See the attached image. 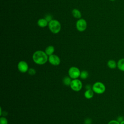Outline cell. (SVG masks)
Returning <instances> with one entry per match:
<instances>
[{
	"mask_svg": "<svg viewBox=\"0 0 124 124\" xmlns=\"http://www.w3.org/2000/svg\"><path fill=\"white\" fill-rule=\"evenodd\" d=\"M48 21L45 18H40L37 21V24L40 27H45L47 25Z\"/></svg>",
	"mask_w": 124,
	"mask_h": 124,
	"instance_id": "4fadbf2b",
	"label": "cell"
},
{
	"mask_svg": "<svg viewBox=\"0 0 124 124\" xmlns=\"http://www.w3.org/2000/svg\"><path fill=\"white\" fill-rule=\"evenodd\" d=\"M48 22H49L52 19V16H50V15H47L45 16V18Z\"/></svg>",
	"mask_w": 124,
	"mask_h": 124,
	"instance_id": "ffe728a7",
	"label": "cell"
},
{
	"mask_svg": "<svg viewBox=\"0 0 124 124\" xmlns=\"http://www.w3.org/2000/svg\"><path fill=\"white\" fill-rule=\"evenodd\" d=\"M93 94H94V92L93 91L92 89L87 90L85 92L84 94V96L87 99H91V98H92L93 96Z\"/></svg>",
	"mask_w": 124,
	"mask_h": 124,
	"instance_id": "30bf717a",
	"label": "cell"
},
{
	"mask_svg": "<svg viewBox=\"0 0 124 124\" xmlns=\"http://www.w3.org/2000/svg\"><path fill=\"white\" fill-rule=\"evenodd\" d=\"M117 120L120 123L121 122H122V121H123V120H124L123 117H122V116H119V117H118Z\"/></svg>",
	"mask_w": 124,
	"mask_h": 124,
	"instance_id": "7402d4cb",
	"label": "cell"
},
{
	"mask_svg": "<svg viewBox=\"0 0 124 124\" xmlns=\"http://www.w3.org/2000/svg\"><path fill=\"white\" fill-rule=\"evenodd\" d=\"M48 55L45 52L42 50H37L35 51L32 55L33 62L39 65L45 64L48 61Z\"/></svg>",
	"mask_w": 124,
	"mask_h": 124,
	"instance_id": "6da1fadb",
	"label": "cell"
},
{
	"mask_svg": "<svg viewBox=\"0 0 124 124\" xmlns=\"http://www.w3.org/2000/svg\"><path fill=\"white\" fill-rule=\"evenodd\" d=\"M92 123V121L90 119H87L85 121V124H91Z\"/></svg>",
	"mask_w": 124,
	"mask_h": 124,
	"instance_id": "44dd1931",
	"label": "cell"
},
{
	"mask_svg": "<svg viewBox=\"0 0 124 124\" xmlns=\"http://www.w3.org/2000/svg\"><path fill=\"white\" fill-rule=\"evenodd\" d=\"M117 68L121 71L124 72V58L120 59L117 62Z\"/></svg>",
	"mask_w": 124,
	"mask_h": 124,
	"instance_id": "7c38bea8",
	"label": "cell"
},
{
	"mask_svg": "<svg viewBox=\"0 0 124 124\" xmlns=\"http://www.w3.org/2000/svg\"><path fill=\"white\" fill-rule=\"evenodd\" d=\"M48 61L51 64L54 66L59 65L61 62L60 58L57 55L55 54H52L50 56H49Z\"/></svg>",
	"mask_w": 124,
	"mask_h": 124,
	"instance_id": "ba28073f",
	"label": "cell"
},
{
	"mask_svg": "<svg viewBox=\"0 0 124 124\" xmlns=\"http://www.w3.org/2000/svg\"><path fill=\"white\" fill-rule=\"evenodd\" d=\"M92 90L94 93L97 94H102L106 91V86L102 82L97 81L93 84Z\"/></svg>",
	"mask_w": 124,
	"mask_h": 124,
	"instance_id": "3957f363",
	"label": "cell"
},
{
	"mask_svg": "<svg viewBox=\"0 0 124 124\" xmlns=\"http://www.w3.org/2000/svg\"><path fill=\"white\" fill-rule=\"evenodd\" d=\"M54 50H55V48L53 46H49L46 47L45 52L49 56L53 54Z\"/></svg>",
	"mask_w": 124,
	"mask_h": 124,
	"instance_id": "8fae6325",
	"label": "cell"
},
{
	"mask_svg": "<svg viewBox=\"0 0 124 124\" xmlns=\"http://www.w3.org/2000/svg\"><path fill=\"white\" fill-rule=\"evenodd\" d=\"M28 73L30 75L33 76L36 74V70L32 68H29L28 70Z\"/></svg>",
	"mask_w": 124,
	"mask_h": 124,
	"instance_id": "e0dca14e",
	"label": "cell"
},
{
	"mask_svg": "<svg viewBox=\"0 0 124 124\" xmlns=\"http://www.w3.org/2000/svg\"><path fill=\"white\" fill-rule=\"evenodd\" d=\"M120 123V124H124V120L122 121Z\"/></svg>",
	"mask_w": 124,
	"mask_h": 124,
	"instance_id": "cb8c5ba5",
	"label": "cell"
},
{
	"mask_svg": "<svg viewBox=\"0 0 124 124\" xmlns=\"http://www.w3.org/2000/svg\"><path fill=\"white\" fill-rule=\"evenodd\" d=\"M107 65L110 69H114L117 67V62L113 60H109L107 62Z\"/></svg>",
	"mask_w": 124,
	"mask_h": 124,
	"instance_id": "9c48e42d",
	"label": "cell"
},
{
	"mask_svg": "<svg viewBox=\"0 0 124 124\" xmlns=\"http://www.w3.org/2000/svg\"><path fill=\"white\" fill-rule=\"evenodd\" d=\"M72 15L74 17L77 18H79L81 16V14L80 12L76 9H74L72 11Z\"/></svg>",
	"mask_w": 124,
	"mask_h": 124,
	"instance_id": "9a60e30c",
	"label": "cell"
},
{
	"mask_svg": "<svg viewBox=\"0 0 124 124\" xmlns=\"http://www.w3.org/2000/svg\"><path fill=\"white\" fill-rule=\"evenodd\" d=\"M17 68L20 72L25 73L28 72L29 66L26 62L24 61H21L17 64Z\"/></svg>",
	"mask_w": 124,
	"mask_h": 124,
	"instance_id": "52a82bcc",
	"label": "cell"
},
{
	"mask_svg": "<svg viewBox=\"0 0 124 124\" xmlns=\"http://www.w3.org/2000/svg\"><path fill=\"white\" fill-rule=\"evenodd\" d=\"M71 79L72 78L70 77H65L62 79L63 84L66 86H70L72 81Z\"/></svg>",
	"mask_w": 124,
	"mask_h": 124,
	"instance_id": "5bb4252c",
	"label": "cell"
},
{
	"mask_svg": "<svg viewBox=\"0 0 124 124\" xmlns=\"http://www.w3.org/2000/svg\"><path fill=\"white\" fill-rule=\"evenodd\" d=\"M89 76V73L86 70H83L80 72V78L82 79H86Z\"/></svg>",
	"mask_w": 124,
	"mask_h": 124,
	"instance_id": "2e32d148",
	"label": "cell"
},
{
	"mask_svg": "<svg viewBox=\"0 0 124 124\" xmlns=\"http://www.w3.org/2000/svg\"><path fill=\"white\" fill-rule=\"evenodd\" d=\"M0 124H8V120L4 117H1L0 118Z\"/></svg>",
	"mask_w": 124,
	"mask_h": 124,
	"instance_id": "ac0fdd59",
	"label": "cell"
},
{
	"mask_svg": "<svg viewBox=\"0 0 124 124\" xmlns=\"http://www.w3.org/2000/svg\"><path fill=\"white\" fill-rule=\"evenodd\" d=\"M86 88L87 90H88V89H92V87L91 88V87L90 85H87V86H86Z\"/></svg>",
	"mask_w": 124,
	"mask_h": 124,
	"instance_id": "603a6c76",
	"label": "cell"
},
{
	"mask_svg": "<svg viewBox=\"0 0 124 124\" xmlns=\"http://www.w3.org/2000/svg\"><path fill=\"white\" fill-rule=\"evenodd\" d=\"M80 71L79 69L75 66L71 67L68 70V75L72 79H77L80 77Z\"/></svg>",
	"mask_w": 124,
	"mask_h": 124,
	"instance_id": "277c9868",
	"label": "cell"
},
{
	"mask_svg": "<svg viewBox=\"0 0 124 124\" xmlns=\"http://www.w3.org/2000/svg\"><path fill=\"white\" fill-rule=\"evenodd\" d=\"M108 124H120V122H119L117 120H112L110 121Z\"/></svg>",
	"mask_w": 124,
	"mask_h": 124,
	"instance_id": "d6986e66",
	"label": "cell"
},
{
	"mask_svg": "<svg viewBox=\"0 0 124 124\" xmlns=\"http://www.w3.org/2000/svg\"><path fill=\"white\" fill-rule=\"evenodd\" d=\"M70 86L71 89L74 91L78 92L82 89V83L79 79L78 78L74 79L72 80Z\"/></svg>",
	"mask_w": 124,
	"mask_h": 124,
	"instance_id": "5b68a950",
	"label": "cell"
},
{
	"mask_svg": "<svg viewBox=\"0 0 124 124\" xmlns=\"http://www.w3.org/2000/svg\"><path fill=\"white\" fill-rule=\"evenodd\" d=\"M76 28L79 31H84L87 28V22L84 19L78 20L76 23Z\"/></svg>",
	"mask_w": 124,
	"mask_h": 124,
	"instance_id": "8992f818",
	"label": "cell"
},
{
	"mask_svg": "<svg viewBox=\"0 0 124 124\" xmlns=\"http://www.w3.org/2000/svg\"><path fill=\"white\" fill-rule=\"evenodd\" d=\"M48 27L50 31L53 33H58L61 29L60 23L56 20H51L48 23Z\"/></svg>",
	"mask_w": 124,
	"mask_h": 124,
	"instance_id": "7a4b0ae2",
	"label": "cell"
},
{
	"mask_svg": "<svg viewBox=\"0 0 124 124\" xmlns=\"http://www.w3.org/2000/svg\"><path fill=\"white\" fill-rule=\"evenodd\" d=\"M110 0V1H115V0Z\"/></svg>",
	"mask_w": 124,
	"mask_h": 124,
	"instance_id": "d4e9b609",
	"label": "cell"
}]
</instances>
